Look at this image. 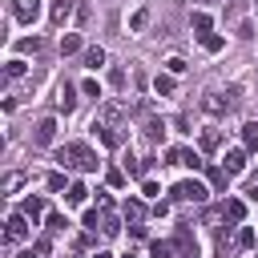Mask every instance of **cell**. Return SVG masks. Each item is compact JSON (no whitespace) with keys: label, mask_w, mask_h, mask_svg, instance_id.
<instances>
[{"label":"cell","mask_w":258,"mask_h":258,"mask_svg":"<svg viewBox=\"0 0 258 258\" xmlns=\"http://www.w3.org/2000/svg\"><path fill=\"white\" fill-rule=\"evenodd\" d=\"M109 185H125V173L121 169H109Z\"/></svg>","instance_id":"obj_33"},{"label":"cell","mask_w":258,"mask_h":258,"mask_svg":"<svg viewBox=\"0 0 258 258\" xmlns=\"http://www.w3.org/2000/svg\"><path fill=\"white\" fill-rule=\"evenodd\" d=\"M56 105H60V109H64V113H69V109H73V85H64V89H60V101H56Z\"/></svg>","instance_id":"obj_24"},{"label":"cell","mask_w":258,"mask_h":258,"mask_svg":"<svg viewBox=\"0 0 258 258\" xmlns=\"http://www.w3.org/2000/svg\"><path fill=\"white\" fill-rule=\"evenodd\" d=\"M165 69H169V73H185V60H181V56H169Z\"/></svg>","instance_id":"obj_26"},{"label":"cell","mask_w":258,"mask_h":258,"mask_svg":"<svg viewBox=\"0 0 258 258\" xmlns=\"http://www.w3.org/2000/svg\"><path fill=\"white\" fill-rule=\"evenodd\" d=\"M48 189H52V194L64 189V173H48Z\"/></svg>","instance_id":"obj_28"},{"label":"cell","mask_w":258,"mask_h":258,"mask_svg":"<svg viewBox=\"0 0 258 258\" xmlns=\"http://www.w3.org/2000/svg\"><path fill=\"white\" fill-rule=\"evenodd\" d=\"M230 177H234V173H226V165H222V169H210V185H214V189H226Z\"/></svg>","instance_id":"obj_15"},{"label":"cell","mask_w":258,"mask_h":258,"mask_svg":"<svg viewBox=\"0 0 258 258\" xmlns=\"http://www.w3.org/2000/svg\"><path fill=\"white\" fill-rule=\"evenodd\" d=\"M24 69H28V64H24L20 56H12V60H8V77H24Z\"/></svg>","instance_id":"obj_23"},{"label":"cell","mask_w":258,"mask_h":258,"mask_svg":"<svg viewBox=\"0 0 258 258\" xmlns=\"http://www.w3.org/2000/svg\"><path fill=\"white\" fill-rule=\"evenodd\" d=\"M69 12H73V0H56V4H52V24H64Z\"/></svg>","instance_id":"obj_11"},{"label":"cell","mask_w":258,"mask_h":258,"mask_svg":"<svg viewBox=\"0 0 258 258\" xmlns=\"http://www.w3.org/2000/svg\"><path fill=\"white\" fill-rule=\"evenodd\" d=\"M93 258H113V254H105V250H97V254H93Z\"/></svg>","instance_id":"obj_36"},{"label":"cell","mask_w":258,"mask_h":258,"mask_svg":"<svg viewBox=\"0 0 258 258\" xmlns=\"http://www.w3.org/2000/svg\"><path fill=\"white\" fill-rule=\"evenodd\" d=\"M206 109H210L214 117H222V113H226V101H222L218 93H210V97H206Z\"/></svg>","instance_id":"obj_18"},{"label":"cell","mask_w":258,"mask_h":258,"mask_svg":"<svg viewBox=\"0 0 258 258\" xmlns=\"http://www.w3.org/2000/svg\"><path fill=\"white\" fill-rule=\"evenodd\" d=\"M226 214H230L234 222H242V218H246V202H238V198H230V202H226Z\"/></svg>","instance_id":"obj_17"},{"label":"cell","mask_w":258,"mask_h":258,"mask_svg":"<svg viewBox=\"0 0 258 258\" xmlns=\"http://www.w3.org/2000/svg\"><path fill=\"white\" fill-rule=\"evenodd\" d=\"M242 141H246V149H258V121L242 125Z\"/></svg>","instance_id":"obj_12"},{"label":"cell","mask_w":258,"mask_h":258,"mask_svg":"<svg viewBox=\"0 0 258 258\" xmlns=\"http://www.w3.org/2000/svg\"><path fill=\"white\" fill-rule=\"evenodd\" d=\"M169 254H173L169 242H153V258H169Z\"/></svg>","instance_id":"obj_25"},{"label":"cell","mask_w":258,"mask_h":258,"mask_svg":"<svg viewBox=\"0 0 258 258\" xmlns=\"http://www.w3.org/2000/svg\"><path fill=\"white\" fill-rule=\"evenodd\" d=\"M125 218H133V222H137V226H133V234H145V226H141L145 206H141V202H125Z\"/></svg>","instance_id":"obj_7"},{"label":"cell","mask_w":258,"mask_h":258,"mask_svg":"<svg viewBox=\"0 0 258 258\" xmlns=\"http://www.w3.org/2000/svg\"><path fill=\"white\" fill-rule=\"evenodd\" d=\"M48 230H52V234L64 230V218H60V214H48Z\"/></svg>","instance_id":"obj_31"},{"label":"cell","mask_w":258,"mask_h":258,"mask_svg":"<svg viewBox=\"0 0 258 258\" xmlns=\"http://www.w3.org/2000/svg\"><path fill=\"white\" fill-rule=\"evenodd\" d=\"M101 230H105V234H117L121 226H117V218H113V214H105V222H101Z\"/></svg>","instance_id":"obj_30"},{"label":"cell","mask_w":258,"mask_h":258,"mask_svg":"<svg viewBox=\"0 0 258 258\" xmlns=\"http://www.w3.org/2000/svg\"><path fill=\"white\" fill-rule=\"evenodd\" d=\"M101 226V218H97V210H85V230H97Z\"/></svg>","instance_id":"obj_29"},{"label":"cell","mask_w":258,"mask_h":258,"mask_svg":"<svg viewBox=\"0 0 258 258\" xmlns=\"http://www.w3.org/2000/svg\"><path fill=\"white\" fill-rule=\"evenodd\" d=\"M20 238H28V218L24 214H12L8 218V242H20Z\"/></svg>","instance_id":"obj_4"},{"label":"cell","mask_w":258,"mask_h":258,"mask_svg":"<svg viewBox=\"0 0 258 258\" xmlns=\"http://www.w3.org/2000/svg\"><path fill=\"white\" fill-rule=\"evenodd\" d=\"M125 258H133V254H125Z\"/></svg>","instance_id":"obj_37"},{"label":"cell","mask_w":258,"mask_h":258,"mask_svg":"<svg viewBox=\"0 0 258 258\" xmlns=\"http://www.w3.org/2000/svg\"><path fill=\"white\" fill-rule=\"evenodd\" d=\"M60 52H64V56L81 52V36H77V32H64V36H60Z\"/></svg>","instance_id":"obj_9"},{"label":"cell","mask_w":258,"mask_h":258,"mask_svg":"<svg viewBox=\"0 0 258 258\" xmlns=\"http://www.w3.org/2000/svg\"><path fill=\"white\" fill-rule=\"evenodd\" d=\"M177 161H181L185 169H202V157H198L194 149H177Z\"/></svg>","instance_id":"obj_13"},{"label":"cell","mask_w":258,"mask_h":258,"mask_svg":"<svg viewBox=\"0 0 258 258\" xmlns=\"http://www.w3.org/2000/svg\"><path fill=\"white\" fill-rule=\"evenodd\" d=\"M20 214H24V218H32V226H36V218H40V198H28V202L20 206Z\"/></svg>","instance_id":"obj_16"},{"label":"cell","mask_w":258,"mask_h":258,"mask_svg":"<svg viewBox=\"0 0 258 258\" xmlns=\"http://www.w3.org/2000/svg\"><path fill=\"white\" fill-rule=\"evenodd\" d=\"M194 28H198V36H206V32H210V16L198 12V16H194Z\"/></svg>","instance_id":"obj_22"},{"label":"cell","mask_w":258,"mask_h":258,"mask_svg":"<svg viewBox=\"0 0 258 258\" xmlns=\"http://www.w3.org/2000/svg\"><path fill=\"white\" fill-rule=\"evenodd\" d=\"M20 185H24V173H8V177H4V189H8V194H16Z\"/></svg>","instance_id":"obj_21"},{"label":"cell","mask_w":258,"mask_h":258,"mask_svg":"<svg viewBox=\"0 0 258 258\" xmlns=\"http://www.w3.org/2000/svg\"><path fill=\"white\" fill-rule=\"evenodd\" d=\"M20 258H44V254H40V250H36V246H28V250H24V254H20Z\"/></svg>","instance_id":"obj_35"},{"label":"cell","mask_w":258,"mask_h":258,"mask_svg":"<svg viewBox=\"0 0 258 258\" xmlns=\"http://www.w3.org/2000/svg\"><path fill=\"white\" fill-rule=\"evenodd\" d=\"M56 157H60V165H73V169H97V153H93L89 145H81V141L60 145Z\"/></svg>","instance_id":"obj_1"},{"label":"cell","mask_w":258,"mask_h":258,"mask_svg":"<svg viewBox=\"0 0 258 258\" xmlns=\"http://www.w3.org/2000/svg\"><path fill=\"white\" fill-rule=\"evenodd\" d=\"M85 60H89V69H101V64H105V48H89Z\"/></svg>","instance_id":"obj_19"},{"label":"cell","mask_w":258,"mask_h":258,"mask_svg":"<svg viewBox=\"0 0 258 258\" xmlns=\"http://www.w3.org/2000/svg\"><path fill=\"white\" fill-rule=\"evenodd\" d=\"M12 16H16L20 24H32V20L40 16V0H16V8H12Z\"/></svg>","instance_id":"obj_3"},{"label":"cell","mask_w":258,"mask_h":258,"mask_svg":"<svg viewBox=\"0 0 258 258\" xmlns=\"http://www.w3.org/2000/svg\"><path fill=\"white\" fill-rule=\"evenodd\" d=\"M85 198H89V189H85L81 181H73V185H69V194H64V202H69V206H81Z\"/></svg>","instance_id":"obj_10"},{"label":"cell","mask_w":258,"mask_h":258,"mask_svg":"<svg viewBox=\"0 0 258 258\" xmlns=\"http://www.w3.org/2000/svg\"><path fill=\"white\" fill-rule=\"evenodd\" d=\"M246 169V149H226V173H242Z\"/></svg>","instance_id":"obj_5"},{"label":"cell","mask_w":258,"mask_h":258,"mask_svg":"<svg viewBox=\"0 0 258 258\" xmlns=\"http://www.w3.org/2000/svg\"><path fill=\"white\" fill-rule=\"evenodd\" d=\"M81 89H85V97H93V101H97V97H101V85H97V81H85V85H81Z\"/></svg>","instance_id":"obj_27"},{"label":"cell","mask_w":258,"mask_h":258,"mask_svg":"<svg viewBox=\"0 0 258 258\" xmlns=\"http://www.w3.org/2000/svg\"><path fill=\"white\" fill-rule=\"evenodd\" d=\"M141 194L145 198H157V181H141Z\"/></svg>","instance_id":"obj_34"},{"label":"cell","mask_w":258,"mask_h":258,"mask_svg":"<svg viewBox=\"0 0 258 258\" xmlns=\"http://www.w3.org/2000/svg\"><path fill=\"white\" fill-rule=\"evenodd\" d=\"M153 89H157L161 97H169V93H173V77H161V73H157V81H153Z\"/></svg>","instance_id":"obj_20"},{"label":"cell","mask_w":258,"mask_h":258,"mask_svg":"<svg viewBox=\"0 0 258 258\" xmlns=\"http://www.w3.org/2000/svg\"><path fill=\"white\" fill-rule=\"evenodd\" d=\"M202 149H206V153H218V149H222V129L210 125V129L202 133Z\"/></svg>","instance_id":"obj_6"},{"label":"cell","mask_w":258,"mask_h":258,"mask_svg":"<svg viewBox=\"0 0 258 258\" xmlns=\"http://www.w3.org/2000/svg\"><path fill=\"white\" fill-rule=\"evenodd\" d=\"M52 133H56V121H52V117H44V121L36 125V145H48V141H52Z\"/></svg>","instance_id":"obj_8"},{"label":"cell","mask_w":258,"mask_h":258,"mask_svg":"<svg viewBox=\"0 0 258 258\" xmlns=\"http://www.w3.org/2000/svg\"><path fill=\"white\" fill-rule=\"evenodd\" d=\"M173 198H177V202H198V206H202V202L210 198V189H206L202 181L189 177V181H177V185H173Z\"/></svg>","instance_id":"obj_2"},{"label":"cell","mask_w":258,"mask_h":258,"mask_svg":"<svg viewBox=\"0 0 258 258\" xmlns=\"http://www.w3.org/2000/svg\"><path fill=\"white\" fill-rule=\"evenodd\" d=\"M202 48H206V52H222V48H226V40H222V36H214V32H206V36H202Z\"/></svg>","instance_id":"obj_14"},{"label":"cell","mask_w":258,"mask_h":258,"mask_svg":"<svg viewBox=\"0 0 258 258\" xmlns=\"http://www.w3.org/2000/svg\"><path fill=\"white\" fill-rule=\"evenodd\" d=\"M238 246H254V230H250V226L238 234Z\"/></svg>","instance_id":"obj_32"}]
</instances>
